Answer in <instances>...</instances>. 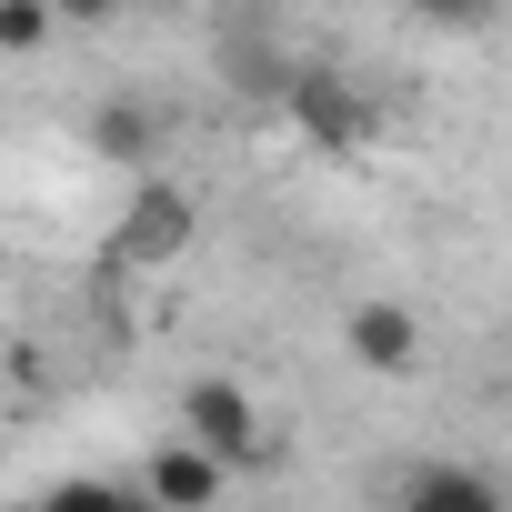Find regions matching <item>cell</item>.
<instances>
[{
	"instance_id": "1",
	"label": "cell",
	"mask_w": 512,
	"mask_h": 512,
	"mask_svg": "<svg viewBox=\"0 0 512 512\" xmlns=\"http://www.w3.org/2000/svg\"><path fill=\"white\" fill-rule=\"evenodd\" d=\"M191 241H201L191 191H181V181H141V191H131V211L111 221V272H171Z\"/></svg>"
},
{
	"instance_id": "6",
	"label": "cell",
	"mask_w": 512,
	"mask_h": 512,
	"mask_svg": "<svg viewBox=\"0 0 512 512\" xmlns=\"http://www.w3.org/2000/svg\"><path fill=\"white\" fill-rule=\"evenodd\" d=\"M402 512H512V502H502V482L472 472V462H422V472L402 482Z\"/></svg>"
},
{
	"instance_id": "8",
	"label": "cell",
	"mask_w": 512,
	"mask_h": 512,
	"mask_svg": "<svg viewBox=\"0 0 512 512\" xmlns=\"http://www.w3.org/2000/svg\"><path fill=\"white\" fill-rule=\"evenodd\" d=\"M91 151L101 161H151V111L141 101H101L91 111Z\"/></svg>"
},
{
	"instance_id": "12",
	"label": "cell",
	"mask_w": 512,
	"mask_h": 512,
	"mask_svg": "<svg viewBox=\"0 0 512 512\" xmlns=\"http://www.w3.org/2000/svg\"><path fill=\"white\" fill-rule=\"evenodd\" d=\"M11 512H41V502H11Z\"/></svg>"
},
{
	"instance_id": "2",
	"label": "cell",
	"mask_w": 512,
	"mask_h": 512,
	"mask_svg": "<svg viewBox=\"0 0 512 512\" xmlns=\"http://www.w3.org/2000/svg\"><path fill=\"white\" fill-rule=\"evenodd\" d=\"M181 442H191V452H211L221 472L272 462V452H262V412H251V392H241L231 372H201V382L181 392Z\"/></svg>"
},
{
	"instance_id": "7",
	"label": "cell",
	"mask_w": 512,
	"mask_h": 512,
	"mask_svg": "<svg viewBox=\"0 0 512 512\" xmlns=\"http://www.w3.org/2000/svg\"><path fill=\"white\" fill-rule=\"evenodd\" d=\"M292 71H302V61H282V41H262V31H231V41H221V81H231L241 101H272V111H282Z\"/></svg>"
},
{
	"instance_id": "10",
	"label": "cell",
	"mask_w": 512,
	"mask_h": 512,
	"mask_svg": "<svg viewBox=\"0 0 512 512\" xmlns=\"http://www.w3.org/2000/svg\"><path fill=\"white\" fill-rule=\"evenodd\" d=\"M412 11H422L432 31H492V11H502V0H412Z\"/></svg>"
},
{
	"instance_id": "9",
	"label": "cell",
	"mask_w": 512,
	"mask_h": 512,
	"mask_svg": "<svg viewBox=\"0 0 512 512\" xmlns=\"http://www.w3.org/2000/svg\"><path fill=\"white\" fill-rule=\"evenodd\" d=\"M51 0H0V51H51Z\"/></svg>"
},
{
	"instance_id": "4",
	"label": "cell",
	"mask_w": 512,
	"mask_h": 512,
	"mask_svg": "<svg viewBox=\"0 0 512 512\" xmlns=\"http://www.w3.org/2000/svg\"><path fill=\"white\" fill-rule=\"evenodd\" d=\"M342 342H352V362H362V372H412V362H422V322H412L402 302H382V292H372V302H352Z\"/></svg>"
},
{
	"instance_id": "3",
	"label": "cell",
	"mask_w": 512,
	"mask_h": 512,
	"mask_svg": "<svg viewBox=\"0 0 512 512\" xmlns=\"http://www.w3.org/2000/svg\"><path fill=\"white\" fill-rule=\"evenodd\" d=\"M282 121H292L312 151H362V141H372V101H362V91H352L332 61H302V71H292Z\"/></svg>"
},
{
	"instance_id": "5",
	"label": "cell",
	"mask_w": 512,
	"mask_h": 512,
	"mask_svg": "<svg viewBox=\"0 0 512 512\" xmlns=\"http://www.w3.org/2000/svg\"><path fill=\"white\" fill-rule=\"evenodd\" d=\"M221 482H231V472H221L211 452L171 442V452H151V472H141V502H151V512H211V502H221Z\"/></svg>"
},
{
	"instance_id": "11",
	"label": "cell",
	"mask_w": 512,
	"mask_h": 512,
	"mask_svg": "<svg viewBox=\"0 0 512 512\" xmlns=\"http://www.w3.org/2000/svg\"><path fill=\"white\" fill-rule=\"evenodd\" d=\"M121 0H51V21H71V31H91V21H111Z\"/></svg>"
}]
</instances>
